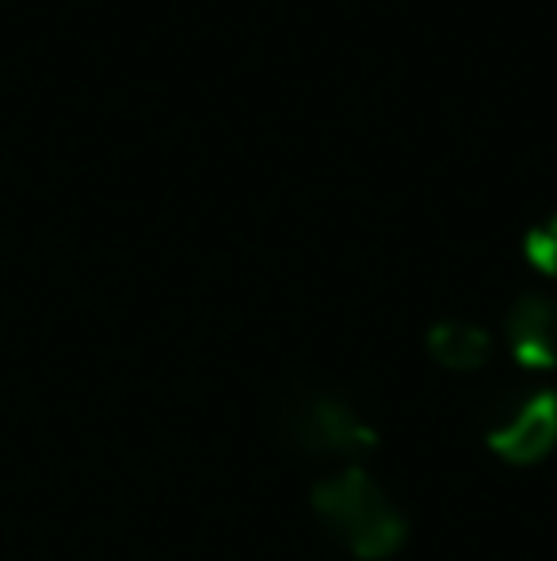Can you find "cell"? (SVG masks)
<instances>
[{
	"instance_id": "obj_1",
	"label": "cell",
	"mask_w": 557,
	"mask_h": 561,
	"mask_svg": "<svg viewBox=\"0 0 557 561\" xmlns=\"http://www.w3.org/2000/svg\"><path fill=\"white\" fill-rule=\"evenodd\" d=\"M310 508L317 516V524L325 527V535H333L359 561L394 558L405 547V535H409L405 512L356 462L313 481Z\"/></svg>"
},
{
	"instance_id": "obj_2",
	"label": "cell",
	"mask_w": 557,
	"mask_h": 561,
	"mask_svg": "<svg viewBox=\"0 0 557 561\" xmlns=\"http://www.w3.org/2000/svg\"><path fill=\"white\" fill-rule=\"evenodd\" d=\"M276 432L287 447L313 458H356L379 444L363 413L344 393L321 386L282 393L276 405Z\"/></svg>"
},
{
	"instance_id": "obj_3",
	"label": "cell",
	"mask_w": 557,
	"mask_h": 561,
	"mask_svg": "<svg viewBox=\"0 0 557 561\" xmlns=\"http://www.w3.org/2000/svg\"><path fill=\"white\" fill-rule=\"evenodd\" d=\"M485 444L512 466L546 458L557 444V393L515 390L508 401H497L485 424Z\"/></svg>"
},
{
	"instance_id": "obj_4",
	"label": "cell",
	"mask_w": 557,
	"mask_h": 561,
	"mask_svg": "<svg viewBox=\"0 0 557 561\" xmlns=\"http://www.w3.org/2000/svg\"><path fill=\"white\" fill-rule=\"evenodd\" d=\"M508 344L527 370H546L557 363V302L550 295L527 290L508 310Z\"/></svg>"
},
{
	"instance_id": "obj_5",
	"label": "cell",
	"mask_w": 557,
	"mask_h": 561,
	"mask_svg": "<svg viewBox=\"0 0 557 561\" xmlns=\"http://www.w3.org/2000/svg\"><path fill=\"white\" fill-rule=\"evenodd\" d=\"M428 352L446 370H481L492 359V336L469 318H439L428 329Z\"/></svg>"
},
{
	"instance_id": "obj_6",
	"label": "cell",
	"mask_w": 557,
	"mask_h": 561,
	"mask_svg": "<svg viewBox=\"0 0 557 561\" xmlns=\"http://www.w3.org/2000/svg\"><path fill=\"white\" fill-rule=\"evenodd\" d=\"M523 252H527V260L535 267L557 275V210L523 233Z\"/></svg>"
}]
</instances>
